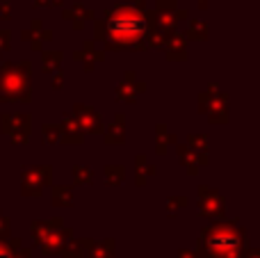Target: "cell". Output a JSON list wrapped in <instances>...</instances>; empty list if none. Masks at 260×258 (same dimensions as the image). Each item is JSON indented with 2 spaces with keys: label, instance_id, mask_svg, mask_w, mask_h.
Wrapping results in <instances>:
<instances>
[{
  "label": "cell",
  "instance_id": "obj_22",
  "mask_svg": "<svg viewBox=\"0 0 260 258\" xmlns=\"http://www.w3.org/2000/svg\"><path fill=\"white\" fill-rule=\"evenodd\" d=\"M165 144H167V128L157 126V153H165Z\"/></svg>",
  "mask_w": 260,
  "mask_h": 258
},
{
  "label": "cell",
  "instance_id": "obj_28",
  "mask_svg": "<svg viewBox=\"0 0 260 258\" xmlns=\"http://www.w3.org/2000/svg\"><path fill=\"white\" fill-rule=\"evenodd\" d=\"M180 258H194L192 251H185V249H180Z\"/></svg>",
  "mask_w": 260,
  "mask_h": 258
},
{
  "label": "cell",
  "instance_id": "obj_10",
  "mask_svg": "<svg viewBox=\"0 0 260 258\" xmlns=\"http://www.w3.org/2000/svg\"><path fill=\"white\" fill-rule=\"evenodd\" d=\"M59 142H69V144H76V142H82V131L73 117H64L62 126H59Z\"/></svg>",
  "mask_w": 260,
  "mask_h": 258
},
{
  "label": "cell",
  "instance_id": "obj_1",
  "mask_svg": "<svg viewBox=\"0 0 260 258\" xmlns=\"http://www.w3.org/2000/svg\"><path fill=\"white\" fill-rule=\"evenodd\" d=\"M144 0H121L114 5V9H108L103 21V41H108V48H146V37L151 35V18L155 14L146 12Z\"/></svg>",
  "mask_w": 260,
  "mask_h": 258
},
{
  "label": "cell",
  "instance_id": "obj_14",
  "mask_svg": "<svg viewBox=\"0 0 260 258\" xmlns=\"http://www.w3.org/2000/svg\"><path fill=\"white\" fill-rule=\"evenodd\" d=\"M73 178H76V185H89L94 181V172L89 167H76L73 169Z\"/></svg>",
  "mask_w": 260,
  "mask_h": 258
},
{
  "label": "cell",
  "instance_id": "obj_18",
  "mask_svg": "<svg viewBox=\"0 0 260 258\" xmlns=\"http://www.w3.org/2000/svg\"><path fill=\"white\" fill-rule=\"evenodd\" d=\"M146 174H155V169L146 167V158H144V155H139V158H137V183H139V185H144V183H146Z\"/></svg>",
  "mask_w": 260,
  "mask_h": 258
},
{
  "label": "cell",
  "instance_id": "obj_17",
  "mask_svg": "<svg viewBox=\"0 0 260 258\" xmlns=\"http://www.w3.org/2000/svg\"><path fill=\"white\" fill-rule=\"evenodd\" d=\"M87 242H78V240H69L67 245L62 247V254L67 258H78L82 254V247H85Z\"/></svg>",
  "mask_w": 260,
  "mask_h": 258
},
{
  "label": "cell",
  "instance_id": "obj_12",
  "mask_svg": "<svg viewBox=\"0 0 260 258\" xmlns=\"http://www.w3.org/2000/svg\"><path fill=\"white\" fill-rule=\"evenodd\" d=\"M123 137H126V133H123V114H119L117 126L112 123V126L105 131V140H108V144H112V142H123Z\"/></svg>",
  "mask_w": 260,
  "mask_h": 258
},
{
  "label": "cell",
  "instance_id": "obj_23",
  "mask_svg": "<svg viewBox=\"0 0 260 258\" xmlns=\"http://www.w3.org/2000/svg\"><path fill=\"white\" fill-rule=\"evenodd\" d=\"M185 206H187V199L176 197V199H171L169 204H167V210H178V208H185Z\"/></svg>",
  "mask_w": 260,
  "mask_h": 258
},
{
  "label": "cell",
  "instance_id": "obj_16",
  "mask_svg": "<svg viewBox=\"0 0 260 258\" xmlns=\"http://www.w3.org/2000/svg\"><path fill=\"white\" fill-rule=\"evenodd\" d=\"M187 37H192V39H206L208 37V25L203 21H192L187 27Z\"/></svg>",
  "mask_w": 260,
  "mask_h": 258
},
{
  "label": "cell",
  "instance_id": "obj_27",
  "mask_svg": "<svg viewBox=\"0 0 260 258\" xmlns=\"http://www.w3.org/2000/svg\"><path fill=\"white\" fill-rule=\"evenodd\" d=\"M0 16H3V18L12 16V12H9V3H3V7H0Z\"/></svg>",
  "mask_w": 260,
  "mask_h": 258
},
{
  "label": "cell",
  "instance_id": "obj_7",
  "mask_svg": "<svg viewBox=\"0 0 260 258\" xmlns=\"http://www.w3.org/2000/svg\"><path fill=\"white\" fill-rule=\"evenodd\" d=\"M73 121L80 126V131L85 133H103V123H101V117L96 114L94 108H89V105H76L73 108Z\"/></svg>",
  "mask_w": 260,
  "mask_h": 258
},
{
  "label": "cell",
  "instance_id": "obj_8",
  "mask_svg": "<svg viewBox=\"0 0 260 258\" xmlns=\"http://www.w3.org/2000/svg\"><path fill=\"white\" fill-rule=\"evenodd\" d=\"M199 195H201V213L206 215V217H210V219H219L221 215H224V210H226V204H224V197H219L217 192H212V190H199Z\"/></svg>",
  "mask_w": 260,
  "mask_h": 258
},
{
  "label": "cell",
  "instance_id": "obj_26",
  "mask_svg": "<svg viewBox=\"0 0 260 258\" xmlns=\"http://www.w3.org/2000/svg\"><path fill=\"white\" fill-rule=\"evenodd\" d=\"M7 231H9V222H7V217H0V238L7 236Z\"/></svg>",
  "mask_w": 260,
  "mask_h": 258
},
{
  "label": "cell",
  "instance_id": "obj_30",
  "mask_svg": "<svg viewBox=\"0 0 260 258\" xmlns=\"http://www.w3.org/2000/svg\"><path fill=\"white\" fill-rule=\"evenodd\" d=\"M3 3H9V0H3Z\"/></svg>",
  "mask_w": 260,
  "mask_h": 258
},
{
  "label": "cell",
  "instance_id": "obj_6",
  "mask_svg": "<svg viewBox=\"0 0 260 258\" xmlns=\"http://www.w3.org/2000/svg\"><path fill=\"white\" fill-rule=\"evenodd\" d=\"M3 133L12 137L14 144H23L30 137V114H7L3 117Z\"/></svg>",
  "mask_w": 260,
  "mask_h": 258
},
{
  "label": "cell",
  "instance_id": "obj_25",
  "mask_svg": "<svg viewBox=\"0 0 260 258\" xmlns=\"http://www.w3.org/2000/svg\"><path fill=\"white\" fill-rule=\"evenodd\" d=\"M9 50V32H0V53Z\"/></svg>",
  "mask_w": 260,
  "mask_h": 258
},
{
  "label": "cell",
  "instance_id": "obj_31",
  "mask_svg": "<svg viewBox=\"0 0 260 258\" xmlns=\"http://www.w3.org/2000/svg\"><path fill=\"white\" fill-rule=\"evenodd\" d=\"M201 3H203V0H201ZM206 3H208V0H206Z\"/></svg>",
  "mask_w": 260,
  "mask_h": 258
},
{
  "label": "cell",
  "instance_id": "obj_2",
  "mask_svg": "<svg viewBox=\"0 0 260 258\" xmlns=\"http://www.w3.org/2000/svg\"><path fill=\"white\" fill-rule=\"evenodd\" d=\"M244 231L235 222H217L201 233L199 256L201 258H242Z\"/></svg>",
  "mask_w": 260,
  "mask_h": 258
},
{
  "label": "cell",
  "instance_id": "obj_29",
  "mask_svg": "<svg viewBox=\"0 0 260 258\" xmlns=\"http://www.w3.org/2000/svg\"><path fill=\"white\" fill-rule=\"evenodd\" d=\"M247 258H258V251H251V254H249Z\"/></svg>",
  "mask_w": 260,
  "mask_h": 258
},
{
  "label": "cell",
  "instance_id": "obj_4",
  "mask_svg": "<svg viewBox=\"0 0 260 258\" xmlns=\"http://www.w3.org/2000/svg\"><path fill=\"white\" fill-rule=\"evenodd\" d=\"M32 233H35V242L48 254L57 251L64 242L71 240V229H64L59 219L32 224Z\"/></svg>",
  "mask_w": 260,
  "mask_h": 258
},
{
  "label": "cell",
  "instance_id": "obj_24",
  "mask_svg": "<svg viewBox=\"0 0 260 258\" xmlns=\"http://www.w3.org/2000/svg\"><path fill=\"white\" fill-rule=\"evenodd\" d=\"M12 245H7V242H0V258H12Z\"/></svg>",
  "mask_w": 260,
  "mask_h": 258
},
{
  "label": "cell",
  "instance_id": "obj_11",
  "mask_svg": "<svg viewBox=\"0 0 260 258\" xmlns=\"http://www.w3.org/2000/svg\"><path fill=\"white\" fill-rule=\"evenodd\" d=\"M78 59L85 62V69L89 71V69L94 67V62H101V59H103V53H91V41H87L85 48H82L80 53H76V62Z\"/></svg>",
  "mask_w": 260,
  "mask_h": 258
},
{
  "label": "cell",
  "instance_id": "obj_21",
  "mask_svg": "<svg viewBox=\"0 0 260 258\" xmlns=\"http://www.w3.org/2000/svg\"><path fill=\"white\" fill-rule=\"evenodd\" d=\"M105 178H108L110 185H119L123 181V169L117 167V176H114V169L112 167H105Z\"/></svg>",
  "mask_w": 260,
  "mask_h": 258
},
{
  "label": "cell",
  "instance_id": "obj_13",
  "mask_svg": "<svg viewBox=\"0 0 260 258\" xmlns=\"http://www.w3.org/2000/svg\"><path fill=\"white\" fill-rule=\"evenodd\" d=\"M53 204L55 206H64V208L73 206L71 190H69V187H55V190H53Z\"/></svg>",
  "mask_w": 260,
  "mask_h": 258
},
{
  "label": "cell",
  "instance_id": "obj_3",
  "mask_svg": "<svg viewBox=\"0 0 260 258\" xmlns=\"http://www.w3.org/2000/svg\"><path fill=\"white\" fill-rule=\"evenodd\" d=\"M0 99L30 101V64H5L0 67Z\"/></svg>",
  "mask_w": 260,
  "mask_h": 258
},
{
  "label": "cell",
  "instance_id": "obj_9",
  "mask_svg": "<svg viewBox=\"0 0 260 258\" xmlns=\"http://www.w3.org/2000/svg\"><path fill=\"white\" fill-rule=\"evenodd\" d=\"M167 48V57L169 59H185L187 57V41H185L183 35H167L165 44H162Z\"/></svg>",
  "mask_w": 260,
  "mask_h": 258
},
{
  "label": "cell",
  "instance_id": "obj_5",
  "mask_svg": "<svg viewBox=\"0 0 260 258\" xmlns=\"http://www.w3.org/2000/svg\"><path fill=\"white\" fill-rule=\"evenodd\" d=\"M50 183V167H32L23 174L21 178V192L25 197H39L44 185Z\"/></svg>",
  "mask_w": 260,
  "mask_h": 258
},
{
  "label": "cell",
  "instance_id": "obj_15",
  "mask_svg": "<svg viewBox=\"0 0 260 258\" xmlns=\"http://www.w3.org/2000/svg\"><path fill=\"white\" fill-rule=\"evenodd\" d=\"M114 249V242L108 240V242H101V245H94V249L89 251V258H110V254H112Z\"/></svg>",
  "mask_w": 260,
  "mask_h": 258
},
{
  "label": "cell",
  "instance_id": "obj_19",
  "mask_svg": "<svg viewBox=\"0 0 260 258\" xmlns=\"http://www.w3.org/2000/svg\"><path fill=\"white\" fill-rule=\"evenodd\" d=\"M59 64H62V53L53 50V53H46L44 55V69H46V71H53V69L59 67Z\"/></svg>",
  "mask_w": 260,
  "mask_h": 258
},
{
  "label": "cell",
  "instance_id": "obj_33",
  "mask_svg": "<svg viewBox=\"0 0 260 258\" xmlns=\"http://www.w3.org/2000/svg\"><path fill=\"white\" fill-rule=\"evenodd\" d=\"M0 101H3V99H0Z\"/></svg>",
  "mask_w": 260,
  "mask_h": 258
},
{
  "label": "cell",
  "instance_id": "obj_20",
  "mask_svg": "<svg viewBox=\"0 0 260 258\" xmlns=\"http://www.w3.org/2000/svg\"><path fill=\"white\" fill-rule=\"evenodd\" d=\"M44 137L48 144H57L59 142V126H53V123H46L44 126Z\"/></svg>",
  "mask_w": 260,
  "mask_h": 258
},
{
  "label": "cell",
  "instance_id": "obj_32",
  "mask_svg": "<svg viewBox=\"0 0 260 258\" xmlns=\"http://www.w3.org/2000/svg\"><path fill=\"white\" fill-rule=\"evenodd\" d=\"M78 3H80V0H78Z\"/></svg>",
  "mask_w": 260,
  "mask_h": 258
}]
</instances>
